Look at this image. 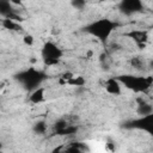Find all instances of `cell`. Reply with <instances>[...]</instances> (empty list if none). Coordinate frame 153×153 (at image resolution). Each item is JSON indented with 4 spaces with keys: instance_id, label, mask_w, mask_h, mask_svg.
Segmentation results:
<instances>
[{
    "instance_id": "obj_20",
    "label": "cell",
    "mask_w": 153,
    "mask_h": 153,
    "mask_svg": "<svg viewBox=\"0 0 153 153\" xmlns=\"http://www.w3.org/2000/svg\"><path fill=\"white\" fill-rule=\"evenodd\" d=\"M1 149H2V142L0 141V151H1Z\"/></svg>"
},
{
    "instance_id": "obj_21",
    "label": "cell",
    "mask_w": 153,
    "mask_h": 153,
    "mask_svg": "<svg viewBox=\"0 0 153 153\" xmlns=\"http://www.w3.org/2000/svg\"><path fill=\"white\" fill-rule=\"evenodd\" d=\"M100 1H112V0H100Z\"/></svg>"
},
{
    "instance_id": "obj_6",
    "label": "cell",
    "mask_w": 153,
    "mask_h": 153,
    "mask_svg": "<svg viewBox=\"0 0 153 153\" xmlns=\"http://www.w3.org/2000/svg\"><path fill=\"white\" fill-rule=\"evenodd\" d=\"M118 10L124 16H133L136 13H141L145 10V5L142 0H120Z\"/></svg>"
},
{
    "instance_id": "obj_10",
    "label": "cell",
    "mask_w": 153,
    "mask_h": 153,
    "mask_svg": "<svg viewBox=\"0 0 153 153\" xmlns=\"http://www.w3.org/2000/svg\"><path fill=\"white\" fill-rule=\"evenodd\" d=\"M126 36L130 37L139 47H143L148 39V35L146 31H141V30H134V31H130L128 33H126Z\"/></svg>"
},
{
    "instance_id": "obj_14",
    "label": "cell",
    "mask_w": 153,
    "mask_h": 153,
    "mask_svg": "<svg viewBox=\"0 0 153 153\" xmlns=\"http://www.w3.org/2000/svg\"><path fill=\"white\" fill-rule=\"evenodd\" d=\"M86 149H87V147H86V146H82L81 142H74V143H72L71 146H68V147L66 148L67 152H74V153L84 152V151H86Z\"/></svg>"
},
{
    "instance_id": "obj_3",
    "label": "cell",
    "mask_w": 153,
    "mask_h": 153,
    "mask_svg": "<svg viewBox=\"0 0 153 153\" xmlns=\"http://www.w3.org/2000/svg\"><path fill=\"white\" fill-rule=\"evenodd\" d=\"M118 81L126 88L135 92V93H145L147 92L153 82L152 76H143V75H134V74H123L116 76Z\"/></svg>"
},
{
    "instance_id": "obj_16",
    "label": "cell",
    "mask_w": 153,
    "mask_h": 153,
    "mask_svg": "<svg viewBox=\"0 0 153 153\" xmlns=\"http://www.w3.org/2000/svg\"><path fill=\"white\" fill-rule=\"evenodd\" d=\"M71 5L73 8L78 11H82L87 5V0H71Z\"/></svg>"
},
{
    "instance_id": "obj_19",
    "label": "cell",
    "mask_w": 153,
    "mask_h": 153,
    "mask_svg": "<svg viewBox=\"0 0 153 153\" xmlns=\"http://www.w3.org/2000/svg\"><path fill=\"white\" fill-rule=\"evenodd\" d=\"M7 1H10L13 5H20L22 4V0H7Z\"/></svg>"
},
{
    "instance_id": "obj_9",
    "label": "cell",
    "mask_w": 153,
    "mask_h": 153,
    "mask_svg": "<svg viewBox=\"0 0 153 153\" xmlns=\"http://www.w3.org/2000/svg\"><path fill=\"white\" fill-rule=\"evenodd\" d=\"M44 100H45V88L42 85L30 91L29 102L31 104H42Z\"/></svg>"
},
{
    "instance_id": "obj_2",
    "label": "cell",
    "mask_w": 153,
    "mask_h": 153,
    "mask_svg": "<svg viewBox=\"0 0 153 153\" xmlns=\"http://www.w3.org/2000/svg\"><path fill=\"white\" fill-rule=\"evenodd\" d=\"M47 78H48V75L44 71L37 69L33 67L20 71L19 73H17L14 75V80L18 84H20L24 90H26L29 92L35 90L36 87L41 86Z\"/></svg>"
},
{
    "instance_id": "obj_8",
    "label": "cell",
    "mask_w": 153,
    "mask_h": 153,
    "mask_svg": "<svg viewBox=\"0 0 153 153\" xmlns=\"http://www.w3.org/2000/svg\"><path fill=\"white\" fill-rule=\"evenodd\" d=\"M105 91L111 96H120L122 93V84L117 78H110L105 81Z\"/></svg>"
},
{
    "instance_id": "obj_7",
    "label": "cell",
    "mask_w": 153,
    "mask_h": 153,
    "mask_svg": "<svg viewBox=\"0 0 153 153\" xmlns=\"http://www.w3.org/2000/svg\"><path fill=\"white\" fill-rule=\"evenodd\" d=\"M14 5L7 0H0V16L2 18H8L16 22H23V18L14 11Z\"/></svg>"
},
{
    "instance_id": "obj_15",
    "label": "cell",
    "mask_w": 153,
    "mask_h": 153,
    "mask_svg": "<svg viewBox=\"0 0 153 153\" xmlns=\"http://www.w3.org/2000/svg\"><path fill=\"white\" fill-rule=\"evenodd\" d=\"M85 82H86V80L82 76H75V75H73L71 79H68L66 81V84L72 85V86H84Z\"/></svg>"
},
{
    "instance_id": "obj_12",
    "label": "cell",
    "mask_w": 153,
    "mask_h": 153,
    "mask_svg": "<svg viewBox=\"0 0 153 153\" xmlns=\"http://www.w3.org/2000/svg\"><path fill=\"white\" fill-rule=\"evenodd\" d=\"M4 29L6 30H10V31H20L23 27L20 25L19 22H16V20H12V19H8V18H4L0 23Z\"/></svg>"
},
{
    "instance_id": "obj_1",
    "label": "cell",
    "mask_w": 153,
    "mask_h": 153,
    "mask_svg": "<svg viewBox=\"0 0 153 153\" xmlns=\"http://www.w3.org/2000/svg\"><path fill=\"white\" fill-rule=\"evenodd\" d=\"M117 26L118 24L109 18H99L87 24L84 27V31L90 36L94 37L96 39H98L99 42L104 43L110 38V36L112 35V32Z\"/></svg>"
},
{
    "instance_id": "obj_17",
    "label": "cell",
    "mask_w": 153,
    "mask_h": 153,
    "mask_svg": "<svg viewBox=\"0 0 153 153\" xmlns=\"http://www.w3.org/2000/svg\"><path fill=\"white\" fill-rule=\"evenodd\" d=\"M23 42H24L26 45L31 47V45L33 44V42H35V38H33V36H32V35L26 33V35H24V37H23Z\"/></svg>"
},
{
    "instance_id": "obj_11",
    "label": "cell",
    "mask_w": 153,
    "mask_h": 153,
    "mask_svg": "<svg viewBox=\"0 0 153 153\" xmlns=\"http://www.w3.org/2000/svg\"><path fill=\"white\" fill-rule=\"evenodd\" d=\"M136 112H137L139 116L151 115V114H153V106H152L151 103H147V102H145V100H139Z\"/></svg>"
},
{
    "instance_id": "obj_4",
    "label": "cell",
    "mask_w": 153,
    "mask_h": 153,
    "mask_svg": "<svg viewBox=\"0 0 153 153\" xmlns=\"http://www.w3.org/2000/svg\"><path fill=\"white\" fill-rule=\"evenodd\" d=\"M42 61L45 66H56L63 57V50L53 41H47L41 49Z\"/></svg>"
},
{
    "instance_id": "obj_13",
    "label": "cell",
    "mask_w": 153,
    "mask_h": 153,
    "mask_svg": "<svg viewBox=\"0 0 153 153\" xmlns=\"http://www.w3.org/2000/svg\"><path fill=\"white\" fill-rule=\"evenodd\" d=\"M47 123L44 122V121H38V122H36L35 124H33V127H32V130L36 133V134H38V135H43V134H45V131H47Z\"/></svg>"
},
{
    "instance_id": "obj_18",
    "label": "cell",
    "mask_w": 153,
    "mask_h": 153,
    "mask_svg": "<svg viewBox=\"0 0 153 153\" xmlns=\"http://www.w3.org/2000/svg\"><path fill=\"white\" fill-rule=\"evenodd\" d=\"M130 63H131V66H133V67L139 68V67H141V66H142V60H141L140 57H133V59H131V61H130Z\"/></svg>"
},
{
    "instance_id": "obj_5",
    "label": "cell",
    "mask_w": 153,
    "mask_h": 153,
    "mask_svg": "<svg viewBox=\"0 0 153 153\" xmlns=\"http://www.w3.org/2000/svg\"><path fill=\"white\" fill-rule=\"evenodd\" d=\"M123 128L142 130L148 134H152L153 133V114L146 115V116H139L137 118L127 121L126 123H123Z\"/></svg>"
}]
</instances>
